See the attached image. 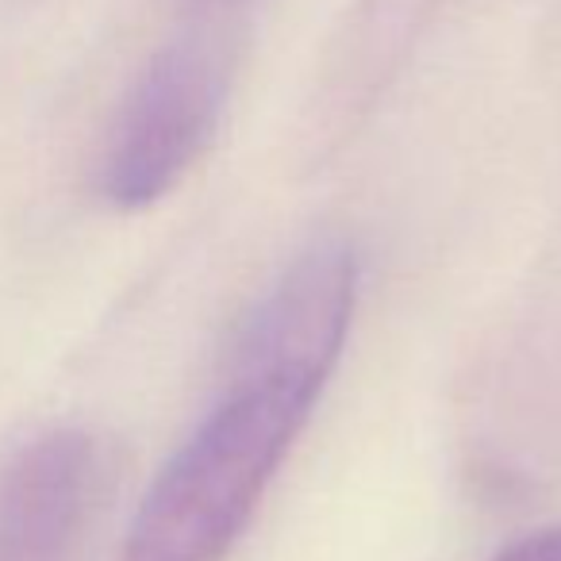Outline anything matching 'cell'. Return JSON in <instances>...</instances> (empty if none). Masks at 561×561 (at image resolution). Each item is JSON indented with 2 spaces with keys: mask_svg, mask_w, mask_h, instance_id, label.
Instances as JSON below:
<instances>
[{
  "mask_svg": "<svg viewBox=\"0 0 561 561\" xmlns=\"http://www.w3.org/2000/svg\"><path fill=\"white\" fill-rule=\"evenodd\" d=\"M108 461L85 431H50L0 473V561H85Z\"/></svg>",
  "mask_w": 561,
  "mask_h": 561,
  "instance_id": "3",
  "label": "cell"
},
{
  "mask_svg": "<svg viewBox=\"0 0 561 561\" xmlns=\"http://www.w3.org/2000/svg\"><path fill=\"white\" fill-rule=\"evenodd\" d=\"M358 300L346 242L308 247L247 320L224 397L142 496L119 561H224L305 431Z\"/></svg>",
  "mask_w": 561,
  "mask_h": 561,
  "instance_id": "1",
  "label": "cell"
},
{
  "mask_svg": "<svg viewBox=\"0 0 561 561\" xmlns=\"http://www.w3.org/2000/svg\"><path fill=\"white\" fill-rule=\"evenodd\" d=\"M227 101L219 43L181 39L165 47L131 89L101 165V188L116 208L162 201L216 135Z\"/></svg>",
  "mask_w": 561,
  "mask_h": 561,
  "instance_id": "2",
  "label": "cell"
},
{
  "mask_svg": "<svg viewBox=\"0 0 561 561\" xmlns=\"http://www.w3.org/2000/svg\"><path fill=\"white\" fill-rule=\"evenodd\" d=\"M496 561H561V523L512 542Z\"/></svg>",
  "mask_w": 561,
  "mask_h": 561,
  "instance_id": "4",
  "label": "cell"
}]
</instances>
